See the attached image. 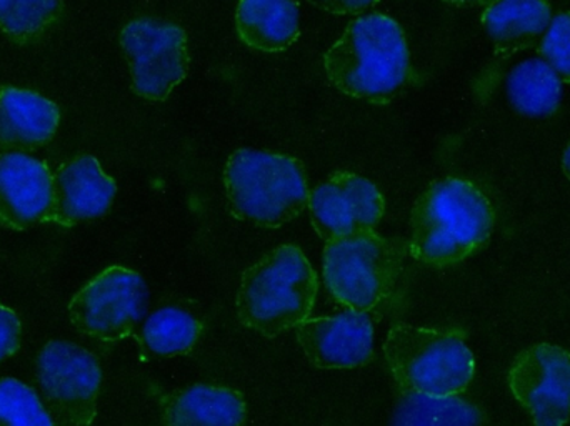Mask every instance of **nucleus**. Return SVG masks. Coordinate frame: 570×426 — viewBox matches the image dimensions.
Wrapping results in <instances>:
<instances>
[{
  "label": "nucleus",
  "instance_id": "obj_1",
  "mask_svg": "<svg viewBox=\"0 0 570 426\" xmlns=\"http://www.w3.org/2000/svg\"><path fill=\"white\" fill-rule=\"evenodd\" d=\"M494 225V207L475 184L435 180L412 207L409 255L431 267H454L484 250Z\"/></svg>",
  "mask_w": 570,
  "mask_h": 426
},
{
  "label": "nucleus",
  "instance_id": "obj_2",
  "mask_svg": "<svg viewBox=\"0 0 570 426\" xmlns=\"http://www.w3.org/2000/svg\"><path fill=\"white\" fill-rule=\"evenodd\" d=\"M324 69L344 96L375 106L391 103L412 76L404 30L384 13L358 17L325 53Z\"/></svg>",
  "mask_w": 570,
  "mask_h": 426
},
{
  "label": "nucleus",
  "instance_id": "obj_3",
  "mask_svg": "<svg viewBox=\"0 0 570 426\" xmlns=\"http://www.w3.org/2000/svg\"><path fill=\"white\" fill-rule=\"evenodd\" d=\"M317 290V275L304 251L283 245L244 271L237 315L250 330L276 338L311 317Z\"/></svg>",
  "mask_w": 570,
  "mask_h": 426
},
{
  "label": "nucleus",
  "instance_id": "obj_4",
  "mask_svg": "<svg viewBox=\"0 0 570 426\" xmlns=\"http://www.w3.org/2000/svg\"><path fill=\"white\" fill-rule=\"evenodd\" d=\"M384 355L402 395L461 397L474 380L475 358L462 331L395 324Z\"/></svg>",
  "mask_w": 570,
  "mask_h": 426
},
{
  "label": "nucleus",
  "instance_id": "obj_5",
  "mask_svg": "<svg viewBox=\"0 0 570 426\" xmlns=\"http://www.w3.org/2000/svg\"><path fill=\"white\" fill-rule=\"evenodd\" d=\"M224 187L233 217L263 228L297 218L311 196L301 160L267 150H236L227 160Z\"/></svg>",
  "mask_w": 570,
  "mask_h": 426
},
{
  "label": "nucleus",
  "instance_id": "obj_6",
  "mask_svg": "<svg viewBox=\"0 0 570 426\" xmlns=\"http://www.w3.org/2000/svg\"><path fill=\"white\" fill-rule=\"evenodd\" d=\"M409 255V241L362 231L324 248V278L338 304L355 314L375 310L394 290Z\"/></svg>",
  "mask_w": 570,
  "mask_h": 426
},
{
  "label": "nucleus",
  "instance_id": "obj_7",
  "mask_svg": "<svg viewBox=\"0 0 570 426\" xmlns=\"http://www.w3.org/2000/svg\"><path fill=\"white\" fill-rule=\"evenodd\" d=\"M36 385L53 426H90L96 420L102 370L86 348L49 341L37 355Z\"/></svg>",
  "mask_w": 570,
  "mask_h": 426
},
{
  "label": "nucleus",
  "instance_id": "obj_8",
  "mask_svg": "<svg viewBox=\"0 0 570 426\" xmlns=\"http://www.w3.org/2000/svg\"><path fill=\"white\" fill-rule=\"evenodd\" d=\"M119 42L140 99L164 102L189 72L187 33L177 23L140 17L124 27Z\"/></svg>",
  "mask_w": 570,
  "mask_h": 426
},
{
  "label": "nucleus",
  "instance_id": "obj_9",
  "mask_svg": "<svg viewBox=\"0 0 570 426\" xmlns=\"http://www.w3.org/2000/svg\"><path fill=\"white\" fill-rule=\"evenodd\" d=\"M147 307L142 275L112 265L77 291L69 304L76 330L100 341H119L136 330Z\"/></svg>",
  "mask_w": 570,
  "mask_h": 426
},
{
  "label": "nucleus",
  "instance_id": "obj_10",
  "mask_svg": "<svg viewBox=\"0 0 570 426\" xmlns=\"http://www.w3.org/2000/svg\"><path fill=\"white\" fill-rule=\"evenodd\" d=\"M508 384L534 426H566L570 420V354L552 344L522 350L512 361Z\"/></svg>",
  "mask_w": 570,
  "mask_h": 426
},
{
  "label": "nucleus",
  "instance_id": "obj_11",
  "mask_svg": "<svg viewBox=\"0 0 570 426\" xmlns=\"http://www.w3.org/2000/svg\"><path fill=\"white\" fill-rule=\"evenodd\" d=\"M312 227L327 241L375 230L385 214V200L375 184L352 172H337L308 196Z\"/></svg>",
  "mask_w": 570,
  "mask_h": 426
},
{
  "label": "nucleus",
  "instance_id": "obj_12",
  "mask_svg": "<svg viewBox=\"0 0 570 426\" xmlns=\"http://www.w3.org/2000/svg\"><path fill=\"white\" fill-rule=\"evenodd\" d=\"M297 341L308 361L322 370L364 367L374 358V328L367 314L347 310L307 318L297 327Z\"/></svg>",
  "mask_w": 570,
  "mask_h": 426
},
{
  "label": "nucleus",
  "instance_id": "obj_13",
  "mask_svg": "<svg viewBox=\"0 0 570 426\" xmlns=\"http://www.w3.org/2000/svg\"><path fill=\"white\" fill-rule=\"evenodd\" d=\"M53 174L29 153H0V227L23 231L50 224Z\"/></svg>",
  "mask_w": 570,
  "mask_h": 426
},
{
  "label": "nucleus",
  "instance_id": "obj_14",
  "mask_svg": "<svg viewBox=\"0 0 570 426\" xmlns=\"http://www.w3.org/2000/svg\"><path fill=\"white\" fill-rule=\"evenodd\" d=\"M52 190L50 224L70 228L109 212L117 186L116 180L104 172L96 157L82 153L56 170Z\"/></svg>",
  "mask_w": 570,
  "mask_h": 426
},
{
  "label": "nucleus",
  "instance_id": "obj_15",
  "mask_svg": "<svg viewBox=\"0 0 570 426\" xmlns=\"http://www.w3.org/2000/svg\"><path fill=\"white\" fill-rule=\"evenodd\" d=\"M59 107L33 90L0 87V152L29 153L59 129Z\"/></svg>",
  "mask_w": 570,
  "mask_h": 426
},
{
  "label": "nucleus",
  "instance_id": "obj_16",
  "mask_svg": "<svg viewBox=\"0 0 570 426\" xmlns=\"http://www.w3.org/2000/svg\"><path fill=\"white\" fill-rule=\"evenodd\" d=\"M246 418L243 394L220 385H190L160 400L163 426H243Z\"/></svg>",
  "mask_w": 570,
  "mask_h": 426
},
{
  "label": "nucleus",
  "instance_id": "obj_17",
  "mask_svg": "<svg viewBox=\"0 0 570 426\" xmlns=\"http://www.w3.org/2000/svg\"><path fill=\"white\" fill-rule=\"evenodd\" d=\"M551 20L549 0H492L481 17L495 53L504 59L541 42Z\"/></svg>",
  "mask_w": 570,
  "mask_h": 426
},
{
  "label": "nucleus",
  "instance_id": "obj_18",
  "mask_svg": "<svg viewBox=\"0 0 570 426\" xmlns=\"http://www.w3.org/2000/svg\"><path fill=\"white\" fill-rule=\"evenodd\" d=\"M236 29L240 40L259 52H284L301 36L295 0H239Z\"/></svg>",
  "mask_w": 570,
  "mask_h": 426
},
{
  "label": "nucleus",
  "instance_id": "obj_19",
  "mask_svg": "<svg viewBox=\"0 0 570 426\" xmlns=\"http://www.w3.org/2000/svg\"><path fill=\"white\" fill-rule=\"evenodd\" d=\"M508 97L521 116L549 117L561 106L562 80L544 60L528 59L509 73Z\"/></svg>",
  "mask_w": 570,
  "mask_h": 426
},
{
  "label": "nucleus",
  "instance_id": "obj_20",
  "mask_svg": "<svg viewBox=\"0 0 570 426\" xmlns=\"http://www.w3.org/2000/svg\"><path fill=\"white\" fill-rule=\"evenodd\" d=\"M62 17V0H0V30L17 46L42 42Z\"/></svg>",
  "mask_w": 570,
  "mask_h": 426
},
{
  "label": "nucleus",
  "instance_id": "obj_21",
  "mask_svg": "<svg viewBox=\"0 0 570 426\" xmlns=\"http://www.w3.org/2000/svg\"><path fill=\"white\" fill-rule=\"evenodd\" d=\"M203 331L204 325L189 311L160 308L144 325L142 344L159 357H180L194 350Z\"/></svg>",
  "mask_w": 570,
  "mask_h": 426
},
{
  "label": "nucleus",
  "instance_id": "obj_22",
  "mask_svg": "<svg viewBox=\"0 0 570 426\" xmlns=\"http://www.w3.org/2000/svg\"><path fill=\"white\" fill-rule=\"evenodd\" d=\"M482 412L461 397L402 395L392 426H482Z\"/></svg>",
  "mask_w": 570,
  "mask_h": 426
},
{
  "label": "nucleus",
  "instance_id": "obj_23",
  "mask_svg": "<svg viewBox=\"0 0 570 426\" xmlns=\"http://www.w3.org/2000/svg\"><path fill=\"white\" fill-rule=\"evenodd\" d=\"M0 426H53L39 395L16 378H0Z\"/></svg>",
  "mask_w": 570,
  "mask_h": 426
},
{
  "label": "nucleus",
  "instance_id": "obj_24",
  "mask_svg": "<svg viewBox=\"0 0 570 426\" xmlns=\"http://www.w3.org/2000/svg\"><path fill=\"white\" fill-rule=\"evenodd\" d=\"M538 52L539 59L554 70L562 83H570V10L552 16Z\"/></svg>",
  "mask_w": 570,
  "mask_h": 426
},
{
  "label": "nucleus",
  "instance_id": "obj_25",
  "mask_svg": "<svg viewBox=\"0 0 570 426\" xmlns=\"http://www.w3.org/2000/svg\"><path fill=\"white\" fill-rule=\"evenodd\" d=\"M22 325L12 308L0 304V364L19 351Z\"/></svg>",
  "mask_w": 570,
  "mask_h": 426
},
{
  "label": "nucleus",
  "instance_id": "obj_26",
  "mask_svg": "<svg viewBox=\"0 0 570 426\" xmlns=\"http://www.w3.org/2000/svg\"><path fill=\"white\" fill-rule=\"evenodd\" d=\"M312 6L334 16H355L379 3V0H308Z\"/></svg>",
  "mask_w": 570,
  "mask_h": 426
},
{
  "label": "nucleus",
  "instance_id": "obj_27",
  "mask_svg": "<svg viewBox=\"0 0 570 426\" xmlns=\"http://www.w3.org/2000/svg\"><path fill=\"white\" fill-rule=\"evenodd\" d=\"M445 2L455 7H479L488 6V3L492 2V0H445Z\"/></svg>",
  "mask_w": 570,
  "mask_h": 426
},
{
  "label": "nucleus",
  "instance_id": "obj_28",
  "mask_svg": "<svg viewBox=\"0 0 570 426\" xmlns=\"http://www.w3.org/2000/svg\"><path fill=\"white\" fill-rule=\"evenodd\" d=\"M562 170H564L566 177L570 180V142L566 147L564 156H562Z\"/></svg>",
  "mask_w": 570,
  "mask_h": 426
}]
</instances>
